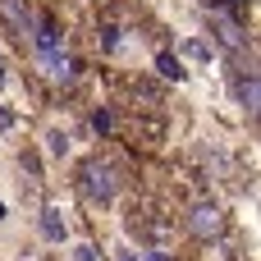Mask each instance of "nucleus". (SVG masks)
Returning a JSON list of instances; mask_svg holds the SVG:
<instances>
[{
	"label": "nucleus",
	"instance_id": "1",
	"mask_svg": "<svg viewBox=\"0 0 261 261\" xmlns=\"http://www.w3.org/2000/svg\"><path fill=\"white\" fill-rule=\"evenodd\" d=\"M83 188H87V197H96V202H110L119 184H115V170H110V165L92 161V165H83Z\"/></svg>",
	"mask_w": 261,
	"mask_h": 261
},
{
	"label": "nucleus",
	"instance_id": "2",
	"mask_svg": "<svg viewBox=\"0 0 261 261\" xmlns=\"http://www.w3.org/2000/svg\"><path fill=\"white\" fill-rule=\"evenodd\" d=\"M188 225H193V234H202V239H216V234H225V211L202 202V206H193V220H188Z\"/></svg>",
	"mask_w": 261,
	"mask_h": 261
},
{
	"label": "nucleus",
	"instance_id": "3",
	"mask_svg": "<svg viewBox=\"0 0 261 261\" xmlns=\"http://www.w3.org/2000/svg\"><path fill=\"white\" fill-rule=\"evenodd\" d=\"M5 23L14 28V37H28V23H32V14L23 9V0H5Z\"/></svg>",
	"mask_w": 261,
	"mask_h": 261
},
{
	"label": "nucleus",
	"instance_id": "4",
	"mask_svg": "<svg viewBox=\"0 0 261 261\" xmlns=\"http://www.w3.org/2000/svg\"><path fill=\"white\" fill-rule=\"evenodd\" d=\"M239 101H243V110H248V115H257V73H252V69L239 78Z\"/></svg>",
	"mask_w": 261,
	"mask_h": 261
},
{
	"label": "nucleus",
	"instance_id": "5",
	"mask_svg": "<svg viewBox=\"0 0 261 261\" xmlns=\"http://www.w3.org/2000/svg\"><path fill=\"white\" fill-rule=\"evenodd\" d=\"M41 234H46V239H55V243L64 239V225H60V211H55V206H46V211H41Z\"/></svg>",
	"mask_w": 261,
	"mask_h": 261
},
{
	"label": "nucleus",
	"instance_id": "6",
	"mask_svg": "<svg viewBox=\"0 0 261 261\" xmlns=\"http://www.w3.org/2000/svg\"><path fill=\"white\" fill-rule=\"evenodd\" d=\"M156 69H161L165 78H174V83H184V64H179L174 55H156Z\"/></svg>",
	"mask_w": 261,
	"mask_h": 261
},
{
	"label": "nucleus",
	"instance_id": "7",
	"mask_svg": "<svg viewBox=\"0 0 261 261\" xmlns=\"http://www.w3.org/2000/svg\"><path fill=\"white\" fill-rule=\"evenodd\" d=\"M110 124H115V119H110L106 110H96V115H92V128H96V133H110Z\"/></svg>",
	"mask_w": 261,
	"mask_h": 261
},
{
	"label": "nucleus",
	"instance_id": "8",
	"mask_svg": "<svg viewBox=\"0 0 261 261\" xmlns=\"http://www.w3.org/2000/svg\"><path fill=\"white\" fill-rule=\"evenodd\" d=\"M64 147H69V142H64V133H50V151H55V156H64Z\"/></svg>",
	"mask_w": 261,
	"mask_h": 261
},
{
	"label": "nucleus",
	"instance_id": "9",
	"mask_svg": "<svg viewBox=\"0 0 261 261\" xmlns=\"http://www.w3.org/2000/svg\"><path fill=\"white\" fill-rule=\"evenodd\" d=\"M0 128H14V115H9L5 106H0Z\"/></svg>",
	"mask_w": 261,
	"mask_h": 261
},
{
	"label": "nucleus",
	"instance_id": "10",
	"mask_svg": "<svg viewBox=\"0 0 261 261\" xmlns=\"http://www.w3.org/2000/svg\"><path fill=\"white\" fill-rule=\"evenodd\" d=\"M147 261H165V257H161V252H151V257H147Z\"/></svg>",
	"mask_w": 261,
	"mask_h": 261
},
{
	"label": "nucleus",
	"instance_id": "11",
	"mask_svg": "<svg viewBox=\"0 0 261 261\" xmlns=\"http://www.w3.org/2000/svg\"><path fill=\"white\" fill-rule=\"evenodd\" d=\"M0 83H5V60H0Z\"/></svg>",
	"mask_w": 261,
	"mask_h": 261
},
{
	"label": "nucleus",
	"instance_id": "12",
	"mask_svg": "<svg viewBox=\"0 0 261 261\" xmlns=\"http://www.w3.org/2000/svg\"><path fill=\"white\" fill-rule=\"evenodd\" d=\"M0 220H5V202H0Z\"/></svg>",
	"mask_w": 261,
	"mask_h": 261
}]
</instances>
